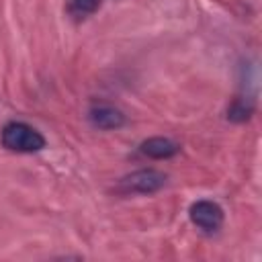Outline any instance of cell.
I'll list each match as a JSON object with an SVG mask.
<instances>
[{
  "instance_id": "1",
  "label": "cell",
  "mask_w": 262,
  "mask_h": 262,
  "mask_svg": "<svg viewBox=\"0 0 262 262\" xmlns=\"http://www.w3.org/2000/svg\"><path fill=\"white\" fill-rule=\"evenodd\" d=\"M0 141L6 149L18 154H33L45 147V137L23 121H10L0 131Z\"/></svg>"
},
{
  "instance_id": "2",
  "label": "cell",
  "mask_w": 262,
  "mask_h": 262,
  "mask_svg": "<svg viewBox=\"0 0 262 262\" xmlns=\"http://www.w3.org/2000/svg\"><path fill=\"white\" fill-rule=\"evenodd\" d=\"M166 184V174L154 168L137 170L119 180V192L123 194H151Z\"/></svg>"
},
{
  "instance_id": "3",
  "label": "cell",
  "mask_w": 262,
  "mask_h": 262,
  "mask_svg": "<svg viewBox=\"0 0 262 262\" xmlns=\"http://www.w3.org/2000/svg\"><path fill=\"white\" fill-rule=\"evenodd\" d=\"M188 215H190V221L207 233L219 231L221 225H223V209L215 201L203 199V201L192 203L190 209H188Z\"/></svg>"
},
{
  "instance_id": "4",
  "label": "cell",
  "mask_w": 262,
  "mask_h": 262,
  "mask_svg": "<svg viewBox=\"0 0 262 262\" xmlns=\"http://www.w3.org/2000/svg\"><path fill=\"white\" fill-rule=\"evenodd\" d=\"M88 119L98 129H119L125 125V115L117 106L106 104V102L92 104L88 111Z\"/></svg>"
},
{
  "instance_id": "5",
  "label": "cell",
  "mask_w": 262,
  "mask_h": 262,
  "mask_svg": "<svg viewBox=\"0 0 262 262\" xmlns=\"http://www.w3.org/2000/svg\"><path fill=\"white\" fill-rule=\"evenodd\" d=\"M139 151L154 160H166L180 151V145L168 137H149L139 145Z\"/></svg>"
},
{
  "instance_id": "6",
  "label": "cell",
  "mask_w": 262,
  "mask_h": 262,
  "mask_svg": "<svg viewBox=\"0 0 262 262\" xmlns=\"http://www.w3.org/2000/svg\"><path fill=\"white\" fill-rule=\"evenodd\" d=\"M68 4H70L72 14L84 18V16H88V14H92V12L98 10L100 0H68Z\"/></svg>"
}]
</instances>
